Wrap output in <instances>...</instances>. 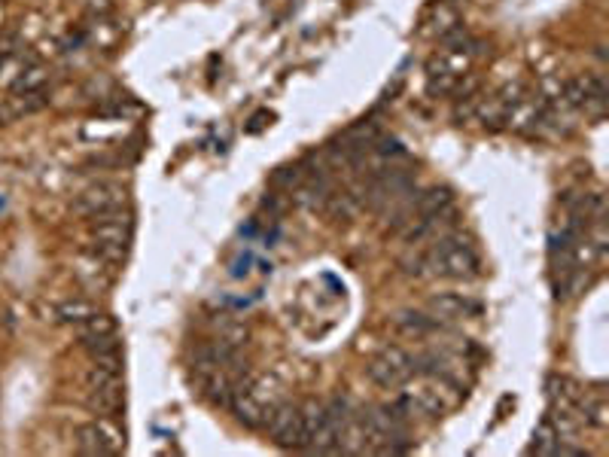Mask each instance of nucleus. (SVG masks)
<instances>
[{"instance_id": "f257e3e1", "label": "nucleus", "mask_w": 609, "mask_h": 457, "mask_svg": "<svg viewBox=\"0 0 609 457\" xmlns=\"http://www.w3.org/2000/svg\"><path fill=\"white\" fill-rule=\"evenodd\" d=\"M482 275V256L476 253L469 238L460 229L423 244V278H445V280H476Z\"/></svg>"}, {"instance_id": "f03ea898", "label": "nucleus", "mask_w": 609, "mask_h": 457, "mask_svg": "<svg viewBox=\"0 0 609 457\" xmlns=\"http://www.w3.org/2000/svg\"><path fill=\"white\" fill-rule=\"evenodd\" d=\"M418 375L414 369V354L399 344H387L384 351H378L368 360V379H372L384 390H399L403 384H408Z\"/></svg>"}, {"instance_id": "7ed1b4c3", "label": "nucleus", "mask_w": 609, "mask_h": 457, "mask_svg": "<svg viewBox=\"0 0 609 457\" xmlns=\"http://www.w3.org/2000/svg\"><path fill=\"white\" fill-rule=\"evenodd\" d=\"M262 430H266L268 439H275L280 448H295V452H302V448H304L302 406L290 403V399L277 403L268 412V418H266V424H262Z\"/></svg>"}, {"instance_id": "20e7f679", "label": "nucleus", "mask_w": 609, "mask_h": 457, "mask_svg": "<svg viewBox=\"0 0 609 457\" xmlns=\"http://www.w3.org/2000/svg\"><path fill=\"white\" fill-rule=\"evenodd\" d=\"M125 205H128V189L116 180L92 183V187H86L79 192L74 202L77 214H83V216H98V214L116 211V207H125Z\"/></svg>"}, {"instance_id": "39448f33", "label": "nucleus", "mask_w": 609, "mask_h": 457, "mask_svg": "<svg viewBox=\"0 0 609 457\" xmlns=\"http://www.w3.org/2000/svg\"><path fill=\"white\" fill-rule=\"evenodd\" d=\"M123 448H125L123 433H119L107 418L92 421V424H83V427L77 430V452L79 454H89V457L119 454Z\"/></svg>"}, {"instance_id": "423d86ee", "label": "nucleus", "mask_w": 609, "mask_h": 457, "mask_svg": "<svg viewBox=\"0 0 609 457\" xmlns=\"http://www.w3.org/2000/svg\"><path fill=\"white\" fill-rule=\"evenodd\" d=\"M390 330H394L399 339L427 342L432 335L445 333L448 324L439 320L436 315H427V311H396V315L390 317Z\"/></svg>"}, {"instance_id": "0eeeda50", "label": "nucleus", "mask_w": 609, "mask_h": 457, "mask_svg": "<svg viewBox=\"0 0 609 457\" xmlns=\"http://www.w3.org/2000/svg\"><path fill=\"white\" fill-rule=\"evenodd\" d=\"M89 235H92V242L128 244L132 242V211H128V207H116V211L92 216Z\"/></svg>"}, {"instance_id": "6e6552de", "label": "nucleus", "mask_w": 609, "mask_h": 457, "mask_svg": "<svg viewBox=\"0 0 609 457\" xmlns=\"http://www.w3.org/2000/svg\"><path fill=\"white\" fill-rule=\"evenodd\" d=\"M427 308H430V315H436L439 320H445V324L482 315V302H476L467 293H436V296H430Z\"/></svg>"}, {"instance_id": "1a4fd4ad", "label": "nucleus", "mask_w": 609, "mask_h": 457, "mask_svg": "<svg viewBox=\"0 0 609 457\" xmlns=\"http://www.w3.org/2000/svg\"><path fill=\"white\" fill-rule=\"evenodd\" d=\"M244 390L250 394L256 403H259L266 412H271L277 403H284V384H280V379H275V375H250L244 384Z\"/></svg>"}, {"instance_id": "9d476101", "label": "nucleus", "mask_w": 609, "mask_h": 457, "mask_svg": "<svg viewBox=\"0 0 609 457\" xmlns=\"http://www.w3.org/2000/svg\"><path fill=\"white\" fill-rule=\"evenodd\" d=\"M576 408H579L582 424H588V427H595V430L609 427V403L600 390H582L579 406Z\"/></svg>"}, {"instance_id": "9b49d317", "label": "nucleus", "mask_w": 609, "mask_h": 457, "mask_svg": "<svg viewBox=\"0 0 609 457\" xmlns=\"http://www.w3.org/2000/svg\"><path fill=\"white\" fill-rule=\"evenodd\" d=\"M451 205H454V192L448 187L421 189L418 196H414V220H421V216H432V214H442Z\"/></svg>"}, {"instance_id": "f8f14e48", "label": "nucleus", "mask_w": 609, "mask_h": 457, "mask_svg": "<svg viewBox=\"0 0 609 457\" xmlns=\"http://www.w3.org/2000/svg\"><path fill=\"white\" fill-rule=\"evenodd\" d=\"M110 271H114V266H107V262H101L95 253H83L77 262V278L83 280L86 287H92V290H104V287L110 284Z\"/></svg>"}, {"instance_id": "ddd939ff", "label": "nucleus", "mask_w": 609, "mask_h": 457, "mask_svg": "<svg viewBox=\"0 0 609 457\" xmlns=\"http://www.w3.org/2000/svg\"><path fill=\"white\" fill-rule=\"evenodd\" d=\"M546 397H549V406H579L582 388L570 375H549Z\"/></svg>"}, {"instance_id": "4468645a", "label": "nucleus", "mask_w": 609, "mask_h": 457, "mask_svg": "<svg viewBox=\"0 0 609 457\" xmlns=\"http://www.w3.org/2000/svg\"><path fill=\"white\" fill-rule=\"evenodd\" d=\"M549 424L558 430L560 439H576L579 436V430L585 427L582 418H579V408L576 406H549Z\"/></svg>"}, {"instance_id": "2eb2a0df", "label": "nucleus", "mask_w": 609, "mask_h": 457, "mask_svg": "<svg viewBox=\"0 0 609 457\" xmlns=\"http://www.w3.org/2000/svg\"><path fill=\"white\" fill-rule=\"evenodd\" d=\"M214 339L229 344V348L241 351L247 342H250V326L241 324V320L235 317H223V320H214Z\"/></svg>"}, {"instance_id": "dca6fc26", "label": "nucleus", "mask_w": 609, "mask_h": 457, "mask_svg": "<svg viewBox=\"0 0 609 457\" xmlns=\"http://www.w3.org/2000/svg\"><path fill=\"white\" fill-rule=\"evenodd\" d=\"M326 214L332 216V220H339V223H348V220H354V216L363 211V202H359V192H339V189H332V196L326 198Z\"/></svg>"}, {"instance_id": "f3484780", "label": "nucleus", "mask_w": 609, "mask_h": 457, "mask_svg": "<svg viewBox=\"0 0 609 457\" xmlns=\"http://www.w3.org/2000/svg\"><path fill=\"white\" fill-rule=\"evenodd\" d=\"M95 315V305L89 299H64L55 305V317L68 326H79L83 320H89Z\"/></svg>"}, {"instance_id": "a211bd4d", "label": "nucleus", "mask_w": 609, "mask_h": 457, "mask_svg": "<svg viewBox=\"0 0 609 457\" xmlns=\"http://www.w3.org/2000/svg\"><path fill=\"white\" fill-rule=\"evenodd\" d=\"M86 403L98 415H114L125 403V390H86Z\"/></svg>"}, {"instance_id": "6ab92c4d", "label": "nucleus", "mask_w": 609, "mask_h": 457, "mask_svg": "<svg viewBox=\"0 0 609 457\" xmlns=\"http://www.w3.org/2000/svg\"><path fill=\"white\" fill-rule=\"evenodd\" d=\"M77 330H79V342H92V339H101V335H114L116 320L110 315H98V311H95V315L89 320H83Z\"/></svg>"}, {"instance_id": "aec40b11", "label": "nucleus", "mask_w": 609, "mask_h": 457, "mask_svg": "<svg viewBox=\"0 0 609 457\" xmlns=\"http://www.w3.org/2000/svg\"><path fill=\"white\" fill-rule=\"evenodd\" d=\"M46 79H50V74H46V68H40V64H31V68H25V70H22L19 77H15V83H13V92H15V95L43 92Z\"/></svg>"}, {"instance_id": "412c9836", "label": "nucleus", "mask_w": 609, "mask_h": 457, "mask_svg": "<svg viewBox=\"0 0 609 457\" xmlns=\"http://www.w3.org/2000/svg\"><path fill=\"white\" fill-rule=\"evenodd\" d=\"M454 28H460V15H457V10L451 4H439L436 10H432L430 31L439 37H445V34H451Z\"/></svg>"}, {"instance_id": "4be33fe9", "label": "nucleus", "mask_w": 609, "mask_h": 457, "mask_svg": "<svg viewBox=\"0 0 609 457\" xmlns=\"http://www.w3.org/2000/svg\"><path fill=\"white\" fill-rule=\"evenodd\" d=\"M558 443H560V436H558V430L551 427L549 424V418L536 427V433H533V445H531V454H555V448H558Z\"/></svg>"}, {"instance_id": "5701e85b", "label": "nucleus", "mask_w": 609, "mask_h": 457, "mask_svg": "<svg viewBox=\"0 0 609 457\" xmlns=\"http://www.w3.org/2000/svg\"><path fill=\"white\" fill-rule=\"evenodd\" d=\"M482 101H485V95H478V92L463 95V98L457 101V107H454V119H457V125H469V123H476V116H478V107H482Z\"/></svg>"}]
</instances>
